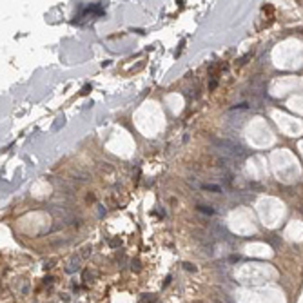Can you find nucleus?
Listing matches in <instances>:
<instances>
[{
	"instance_id": "nucleus-1",
	"label": "nucleus",
	"mask_w": 303,
	"mask_h": 303,
	"mask_svg": "<svg viewBox=\"0 0 303 303\" xmlns=\"http://www.w3.org/2000/svg\"><path fill=\"white\" fill-rule=\"evenodd\" d=\"M205 191H214V193H220V187L218 185H203Z\"/></svg>"
},
{
	"instance_id": "nucleus-2",
	"label": "nucleus",
	"mask_w": 303,
	"mask_h": 303,
	"mask_svg": "<svg viewBox=\"0 0 303 303\" xmlns=\"http://www.w3.org/2000/svg\"><path fill=\"white\" fill-rule=\"evenodd\" d=\"M198 209H200L202 212H207V214H212V209H209V207H205V205H200Z\"/></svg>"
},
{
	"instance_id": "nucleus-3",
	"label": "nucleus",
	"mask_w": 303,
	"mask_h": 303,
	"mask_svg": "<svg viewBox=\"0 0 303 303\" xmlns=\"http://www.w3.org/2000/svg\"><path fill=\"white\" fill-rule=\"evenodd\" d=\"M183 265H185L187 271H194V265H191V263H183Z\"/></svg>"
}]
</instances>
